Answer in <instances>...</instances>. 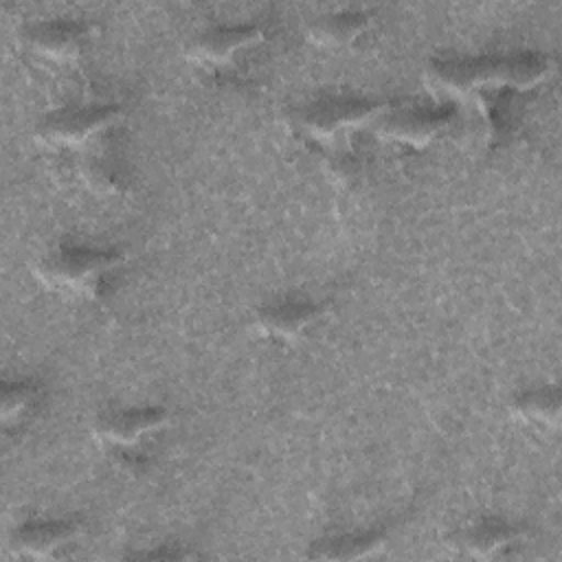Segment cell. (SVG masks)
<instances>
[{
	"label": "cell",
	"instance_id": "1",
	"mask_svg": "<svg viewBox=\"0 0 562 562\" xmlns=\"http://www.w3.org/2000/svg\"><path fill=\"white\" fill-rule=\"evenodd\" d=\"M551 72V59L542 55L512 57H479L457 61H435L426 70L430 90L457 99H481L485 90L516 88L527 90L538 86Z\"/></svg>",
	"mask_w": 562,
	"mask_h": 562
},
{
	"label": "cell",
	"instance_id": "2",
	"mask_svg": "<svg viewBox=\"0 0 562 562\" xmlns=\"http://www.w3.org/2000/svg\"><path fill=\"white\" fill-rule=\"evenodd\" d=\"M121 261L116 250L59 248L37 261L35 277L55 292L97 299Z\"/></svg>",
	"mask_w": 562,
	"mask_h": 562
},
{
	"label": "cell",
	"instance_id": "3",
	"mask_svg": "<svg viewBox=\"0 0 562 562\" xmlns=\"http://www.w3.org/2000/svg\"><path fill=\"white\" fill-rule=\"evenodd\" d=\"M123 119L116 105L94 108H66L48 114L35 130L42 145L61 149H83L97 138L108 134Z\"/></svg>",
	"mask_w": 562,
	"mask_h": 562
},
{
	"label": "cell",
	"instance_id": "4",
	"mask_svg": "<svg viewBox=\"0 0 562 562\" xmlns=\"http://www.w3.org/2000/svg\"><path fill=\"white\" fill-rule=\"evenodd\" d=\"M386 112V103L364 99H329L301 112L299 125L310 138L338 140L371 123H378Z\"/></svg>",
	"mask_w": 562,
	"mask_h": 562
},
{
	"label": "cell",
	"instance_id": "5",
	"mask_svg": "<svg viewBox=\"0 0 562 562\" xmlns=\"http://www.w3.org/2000/svg\"><path fill=\"white\" fill-rule=\"evenodd\" d=\"M20 48L48 64H72L81 57L86 29L72 22H37L20 31Z\"/></svg>",
	"mask_w": 562,
	"mask_h": 562
},
{
	"label": "cell",
	"instance_id": "6",
	"mask_svg": "<svg viewBox=\"0 0 562 562\" xmlns=\"http://www.w3.org/2000/svg\"><path fill=\"white\" fill-rule=\"evenodd\" d=\"M167 426L162 408H134L101 415L94 424V437L108 446L134 448Z\"/></svg>",
	"mask_w": 562,
	"mask_h": 562
},
{
	"label": "cell",
	"instance_id": "7",
	"mask_svg": "<svg viewBox=\"0 0 562 562\" xmlns=\"http://www.w3.org/2000/svg\"><path fill=\"white\" fill-rule=\"evenodd\" d=\"M81 527L64 520L48 522H29L15 529L9 538V549L18 558L48 560L57 558L64 549L77 542Z\"/></svg>",
	"mask_w": 562,
	"mask_h": 562
},
{
	"label": "cell",
	"instance_id": "8",
	"mask_svg": "<svg viewBox=\"0 0 562 562\" xmlns=\"http://www.w3.org/2000/svg\"><path fill=\"white\" fill-rule=\"evenodd\" d=\"M452 121V110H435V112H419V110H404V112H386L375 125L378 136L384 140L424 147L435 140Z\"/></svg>",
	"mask_w": 562,
	"mask_h": 562
},
{
	"label": "cell",
	"instance_id": "9",
	"mask_svg": "<svg viewBox=\"0 0 562 562\" xmlns=\"http://www.w3.org/2000/svg\"><path fill=\"white\" fill-rule=\"evenodd\" d=\"M261 42H263V31L259 26H231V29L222 26L200 35L191 44L189 57L195 64L220 68V66H228L241 50H250Z\"/></svg>",
	"mask_w": 562,
	"mask_h": 562
},
{
	"label": "cell",
	"instance_id": "10",
	"mask_svg": "<svg viewBox=\"0 0 562 562\" xmlns=\"http://www.w3.org/2000/svg\"><path fill=\"white\" fill-rule=\"evenodd\" d=\"M318 318V307L310 303H281L261 310L255 316V329L261 336L292 342L299 340Z\"/></svg>",
	"mask_w": 562,
	"mask_h": 562
},
{
	"label": "cell",
	"instance_id": "11",
	"mask_svg": "<svg viewBox=\"0 0 562 562\" xmlns=\"http://www.w3.org/2000/svg\"><path fill=\"white\" fill-rule=\"evenodd\" d=\"M369 29V15L358 11H345L316 18L307 26V37L318 46H345L358 40Z\"/></svg>",
	"mask_w": 562,
	"mask_h": 562
},
{
	"label": "cell",
	"instance_id": "12",
	"mask_svg": "<svg viewBox=\"0 0 562 562\" xmlns=\"http://www.w3.org/2000/svg\"><path fill=\"white\" fill-rule=\"evenodd\" d=\"M518 538V531L501 520H481L470 527L463 538L461 547L472 558H496L505 549H509Z\"/></svg>",
	"mask_w": 562,
	"mask_h": 562
},
{
	"label": "cell",
	"instance_id": "13",
	"mask_svg": "<svg viewBox=\"0 0 562 562\" xmlns=\"http://www.w3.org/2000/svg\"><path fill=\"white\" fill-rule=\"evenodd\" d=\"M560 391L558 389H536L518 395L512 402V411L518 419L531 426H558L560 419Z\"/></svg>",
	"mask_w": 562,
	"mask_h": 562
},
{
	"label": "cell",
	"instance_id": "14",
	"mask_svg": "<svg viewBox=\"0 0 562 562\" xmlns=\"http://www.w3.org/2000/svg\"><path fill=\"white\" fill-rule=\"evenodd\" d=\"M384 549V536L373 531L364 536H342L327 542H318L312 549V558L323 560H360L378 555Z\"/></svg>",
	"mask_w": 562,
	"mask_h": 562
},
{
	"label": "cell",
	"instance_id": "15",
	"mask_svg": "<svg viewBox=\"0 0 562 562\" xmlns=\"http://www.w3.org/2000/svg\"><path fill=\"white\" fill-rule=\"evenodd\" d=\"M40 402V386L33 382H15V384H4L2 386V397H0V417L2 422L15 424L22 422Z\"/></svg>",
	"mask_w": 562,
	"mask_h": 562
}]
</instances>
